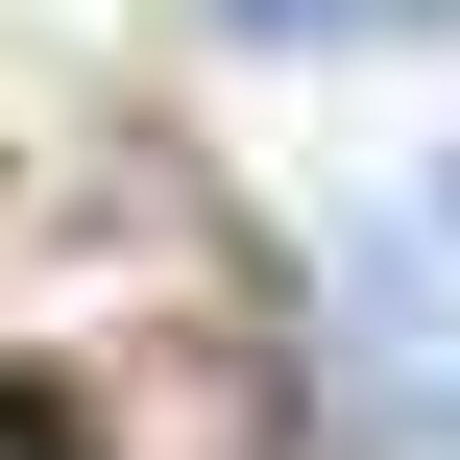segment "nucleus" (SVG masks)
<instances>
[{
    "label": "nucleus",
    "mask_w": 460,
    "mask_h": 460,
    "mask_svg": "<svg viewBox=\"0 0 460 460\" xmlns=\"http://www.w3.org/2000/svg\"><path fill=\"white\" fill-rule=\"evenodd\" d=\"M194 24H218V49H291V73H315V49H412L437 0H194Z\"/></svg>",
    "instance_id": "2"
},
{
    "label": "nucleus",
    "mask_w": 460,
    "mask_h": 460,
    "mask_svg": "<svg viewBox=\"0 0 460 460\" xmlns=\"http://www.w3.org/2000/svg\"><path fill=\"white\" fill-rule=\"evenodd\" d=\"M0 460H73V437H49V412H24V388H0Z\"/></svg>",
    "instance_id": "3"
},
{
    "label": "nucleus",
    "mask_w": 460,
    "mask_h": 460,
    "mask_svg": "<svg viewBox=\"0 0 460 460\" xmlns=\"http://www.w3.org/2000/svg\"><path fill=\"white\" fill-rule=\"evenodd\" d=\"M437 243H460V146H437Z\"/></svg>",
    "instance_id": "4"
},
{
    "label": "nucleus",
    "mask_w": 460,
    "mask_h": 460,
    "mask_svg": "<svg viewBox=\"0 0 460 460\" xmlns=\"http://www.w3.org/2000/svg\"><path fill=\"white\" fill-rule=\"evenodd\" d=\"M315 315H340V412L388 460H460V267L412 218H340V267H315Z\"/></svg>",
    "instance_id": "1"
}]
</instances>
